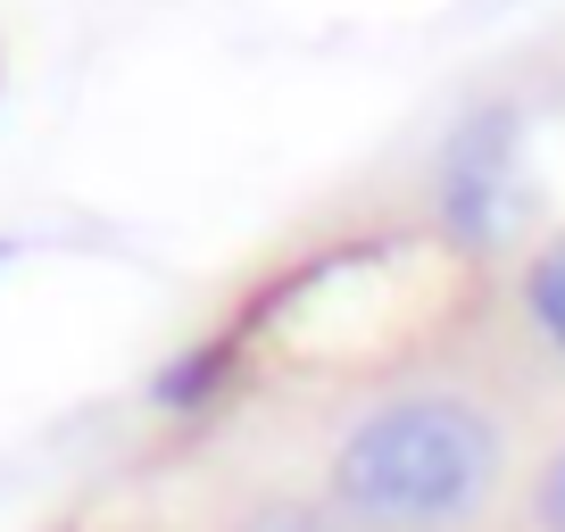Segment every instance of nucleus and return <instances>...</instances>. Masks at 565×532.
I'll use <instances>...</instances> for the list:
<instances>
[{
  "label": "nucleus",
  "mask_w": 565,
  "mask_h": 532,
  "mask_svg": "<svg viewBox=\"0 0 565 532\" xmlns=\"http://www.w3.org/2000/svg\"><path fill=\"white\" fill-rule=\"evenodd\" d=\"M515 475L508 408L475 383H399L324 449V508L350 532H466Z\"/></svg>",
  "instance_id": "nucleus-1"
},
{
  "label": "nucleus",
  "mask_w": 565,
  "mask_h": 532,
  "mask_svg": "<svg viewBox=\"0 0 565 532\" xmlns=\"http://www.w3.org/2000/svg\"><path fill=\"white\" fill-rule=\"evenodd\" d=\"M508 159H515L508 125H475V134L449 150V225H458L466 242H482V233L508 225V200H515Z\"/></svg>",
  "instance_id": "nucleus-2"
},
{
  "label": "nucleus",
  "mask_w": 565,
  "mask_h": 532,
  "mask_svg": "<svg viewBox=\"0 0 565 532\" xmlns=\"http://www.w3.org/2000/svg\"><path fill=\"white\" fill-rule=\"evenodd\" d=\"M524 317H532V333L565 358V233L541 242V258L524 266Z\"/></svg>",
  "instance_id": "nucleus-3"
},
{
  "label": "nucleus",
  "mask_w": 565,
  "mask_h": 532,
  "mask_svg": "<svg viewBox=\"0 0 565 532\" xmlns=\"http://www.w3.org/2000/svg\"><path fill=\"white\" fill-rule=\"evenodd\" d=\"M233 532H350V524H341L324 499H258Z\"/></svg>",
  "instance_id": "nucleus-4"
},
{
  "label": "nucleus",
  "mask_w": 565,
  "mask_h": 532,
  "mask_svg": "<svg viewBox=\"0 0 565 532\" xmlns=\"http://www.w3.org/2000/svg\"><path fill=\"white\" fill-rule=\"evenodd\" d=\"M524 508H532V532H565V441L541 458V475H532Z\"/></svg>",
  "instance_id": "nucleus-5"
}]
</instances>
